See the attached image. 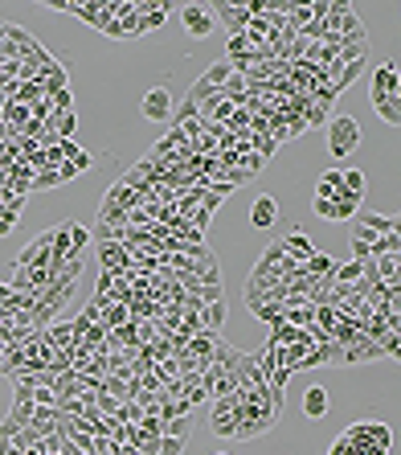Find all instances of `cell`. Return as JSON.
<instances>
[{"label": "cell", "mask_w": 401, "mask_h": 455, "mask_svg": "<svg viewBox=\"0 0 401 455\" xmlns=\"http://www.w3.org/2000/svg\"><path fill=\"white\" fill-rule=\"evenodd\" d=\"M312 316H315V308L312 304H299V308H287V324H291V328H312Z\"/></svg>", "instance_id": "cell-25"}, {"label": "cell", "mask_w": 401, "mask_h": 455, "mask_svg": "<svg viewBox=\"0 0 401 455\" xmlns=\"http://www.w3.org/2000/svg\"><path fill=\"white\" fill-rule=\"evenodd\" d=\"M17 230V214H8V209H0V238H8Z\"/></svg>", "instance_id": "cell-38"}, {"label": "cell", "mask_w": 401, "mask_h": 455, "mask_svg": "<svg viewBox=\"0 0 401 455\" xmlns=\"http://www.w3.org/2000/svg\"><path fill=\"white\" fill-rule=\"evenodd\" d=\"M373 94H401V70L398 62H385L373 70Z\"/></svg>", "instance_id": "cell-6"}, {"label": "cell", "mask_w": 401, "mask_h": 455, "mask_svg": "<svg viewBox=\"0 0 401 455\" xmlns=\"http://www.w3.org/2000/svg\"><path fill=\"white\" fill-rule=\"evenodd\" d=\"M17 263V271H29V267H49V230L37 234L29 246H21V255L12 259Z\"/></svg>", "instance_id": "cell-5"}, {"label": "cell", "mask_w": 401, "mask_h": 455, "mask_svg": "<svg viewBox=\"0 0 401 455\" xmlns=\"http://www.w3.org/2000/svg\"><path fill=\"white\" fill-rule=\"evenodd\" d=\"M87 402H82V398H57V414H70V418H82V414H87Z\"/></svg>", "instance_id": "cell-28"}, {"label": "cell", "mask_w": 401, "mask_h": 455, "mask_svg": "<svg viewBox=\"0 0 401 455\" xmlns=\"http://www.w3.org/2000/svg\"><path fill=\"white\" fill-rule=\"evenodd\" d=\"M222 341V332H197V336H188V345H184V353L188 357H201V361H209L213 357V345Z\"/></svg>", "instance_id": "cell-11"}, {"label": "cell", "mask_w": 401, "mask_h": 455, "mask_svg": "<svg viewBox=\"0 0 401 455\" xmlns=\"http://www.w3.org/2000/svg\"><path fill=\"white\" fill-rule=\"evenodd\" d=\"M98 259H103V271H115V275L127 271V250L119 242H98Z\"/></svg>", "instance_id": "cell-10"}, {"label": "cell", "mask_w": 401, "mask_h": 455, "mask_svg": "<svg viewBox=\"0 0 401 455\" xmlns=\"http://www.w3.org/2000/svg\"><path fill=\"white\" fill-rule=\"evenodd\" d=\"M57 177H62V184H66V181H74V177H78V169H74V164H70V160H66V164H62V169H57Z\"/></svg>", "instance_id": "cell-39"}, {"label": "cell", "mask_w": 401, "mask_h": 455, "mask_svg": "<svg viewBox=\"0 0 401 455\" xmlns=\"http://www.w3.org/2000/svg\"><path fill=\"white\" fill-rule=\"evenodd\" d=\"M119 455H139V452H135V447H119Z\"/></svg>", "instance_id": "cell-40"}, {"label": "cell", "mask_w": 401, "mask_h": 455, "mask_svg": "<svg viewBox=\"0 0 401 455\" xmlns=\"http://www.w3.org/2000/svg\"><path fill=\"white\" fill-rule=\"evenodd\" d=\"M160 422H164V418H160ZM164 435H168V439H188V435H193V414H188V418H168V422H164Z\"/></svg>", "instance_id": "cell-26"}, {"label": "cell", "mask_w": 401, "mask_h": 455, "mask_svg": "<svg viewBox=\"0 0 401 455\" xmlns=\"http://www.w3.org/2000/svg\"><path fill=\"white\" fill-rule=\"evenodd\" d=\"M360 279H364V263H336V275H332V283H344V287H357Z\"/></svg>", "instance_id": "cell-18"}, {"label": "cell", "mask_w": 401, "mask_h": 455, "mask_svg": "<svg viewBox=\"0 0 401 455\" xmlns=\"http://www.w3.org/2000/svg\"><path fill=\"white\" fill-rule=\"evenodd\" d=\"M312 209L319 218H328V222H340V209H336V201H323V197H312Z\"/></svg>", "instance_id": "cell-30"}, {"label": "cell", "mask_w": 401, "mask_h": 455, "mask_svg": "<svg viewBox=\"0 0 401 455\" xmlns=\"http://www.w3.org/2000/svg\"><path fill=\"white\" fill-rule=\"evenodd\" d=\"M139 111H143V119H148V123H168V119H172V111H177V103H172L168 87H152V91L143 94Z\"/></svg>", "instance_id": "cell-4"}, {"label": "cell", "mask_w": 401, "mask_h": 455, "mask_svg": "<svg viewBox=\"0 0 401 455\" xmlns=\"http://www.w3.org/2000/svg\"><path fill=\"white\" fill-rule=\"evenodd\" d=\"M336 193H340V169H328V173L315 181V197H323V201H336Z\"/></svg>", "instance_id": "cell-19"}, {"label": "cell", "mask_w": 401, "mask_h": 455, "mask_svg": "<svg viewBox=\"0 0 401 455\" xmlns=\"http://www.w3.org/2000/svg\"><path fill=\"white\" fill-rule=\"evenodd\" d=\"M193 279H197V287H213V283H222V275H217V259L209 255V259H197L193 263Z\"/></svg>", "instance_id": "cell-15"}, {"label": "cell", "mask_w": 401, "mask_h": 455, "mask_svg": "<svg viewBox=\"0 0 401 455\" xmlns=\"http://www.w3.org/2000/svg\"><path fill=\"white\" fill-rule=\"evenodd\" d=\"M373 111L385 119V128H401V94H373Z\"/></svg>", "instance_id": "cell-8"}, {"label": "cell", "mask_w": 401, "mask_h": 455, "mask_svg": "<svg viewBox=\"0 0 401 455\" xmlns=\"http://www.w3.org/2000/svg\"><path fill=\"white\" fill-rule=\"evenodd\" d=\"M360 123L353 119V115H336L332 123H328V152L336 156V160H344V156H353L360 144Z\"/></svg>", "instance_id": "cell-1"}, {"label": "cell", "mask_w": 401, "mask_h": 455, "mask_svg": "<svg viewBox=\"0 0 401 455\" xmlns=\"http://www.w3.org/2000/svg\"><path fill=\"white\" fill-rule=\"evenodd\" d=\"M340 184H344L348 193H357V197H364V189H368V181H364L360 169H340Z\"/></svg>", "instance_id": "cell-23"}, {"label": "cell", "mask_w": 401, "mask_h": 455, "mask_svg": "<svg viewBox=\"0 0 401 455\" xmlns=\"http://www.w3.org/2000/svg\"><path fill=\"white\" fill-rule=\"evenodd\" d=\"M373 271L381 283H389V287H401V267H398V255H381V259H373Z\"/></svg>", "instance_id": "cell-14"}, {"label": "cell", "mask_w": 401, "mask_h": 455, "mask_svg": "<svg viewBox=\"0 0 401 455\" xmlns=\"http://www.w3.org/2000/svg\"><path fill=\"white\" fill-rule=\"evenodd\" d=\"M139 431L160 439V435H164V422H160V414H143V418H139Z\"/></svg>", "instance_id": "cell-34"}, {"label": "cell", "mask_w": 401, "mask_h": 455, "mask_svg": "<svg viewBox=\"0 0 401 455\" xmlns=\"http://www.w3.org/2000/svg\"><path fill=\"white\" fill-rule=\"evenodd\" d=\"M250 123H254V115H250L246 107H233V115L225 119L222 128L225 132H233V136H250Z\"/></svg>", "instance_id": "cell-20"}, {"label": "cell", "mask_w": 401, "mask_h": 455, "mask_svg": "<svg viewBox=\"0 0 401 455\" xmlns=\"http://www.w3.org/2000/svg\"><path fill=\"white\" fill-rule=\"evenodd\" d=\"M225 320H229V304H225V300H213V304L201 308V324H205V332H222Z\"/></svg>", "instance_id": "cell-13"}, {"label": "cell", "mask_w": 401, "mask_h": 455, "mask_svg": "<svg viewBox=\"0 0 401 455\" xmlns=\"http://www.w3.org/2000/svg\"><path fill=\"white\" fill-rule=\"evenodd\" d=\"M308 275H315V279H332V275H336V259H328V255L315 250L312 259H308Z\"/></svg>", "instance_id": "cell-22"}, {"label": "cell", "mask_w": 401, "mask_h": 455, "mask_svg": "<svg viewBox=\"0 0 401 455\" xmlns=\"http://www.w3.org/2000/svg\"><path fill=\"white\" fill-rule=\"evenodd\" d=\"M139 418H143V406H139V402H119V410H115V422L139 427Z\"/></svg>", "instance_id": "cell-27"}, {"label": "cell", "mask_w": 401, "mask_h": 455, "mask_svg": "<svg viewBox=\"0 0 401 455\" xmlns=\"http://www.w3.org/2000/svg\"><path fill=\"white\" fill-rule=\"evenodd\" d=\"M33 406H57V394L49 386H33Z\"/></svg>", "instance_id": "cell-35"}, {"label": "cell", "mask_w": 401, "mask_h": 455, "mask_svg": "<svg viewBox=\"0 0 401 455\" xmlns=\"http://www.w3.org/2000/svg\"><path fill=\"white\" fill-rule=\"evenodd\" d=\"M381 353L393 361V357H401V332H385L381 336Z\"/></svg>", "instance_id": "cell-32"}, {"label": "cell", "mask_w": 401, "mask_h": 455, "mask_svg": "<svg viewBox=\"0 0 401 455\" xmlns=\"http://www.w3.org/2000/svg\"><path fill=\"white\" fill-rule=\"evenodd\" d=\"M250 4H225L222 8V21H225V33L229 37H238V33H246V25H250Z\"/></svg>", "instance_id": "cell-9"}, {"label": "cell", "mask_w": 401, "mask_h": 455, "mask_svg": "<svg viewBox=\"0 0 401 455\" xmlns=\"http://www.w3.org/2000/svg\"><path fill=\"white\" fill-rule=\"evenodd\" d=\"M348 238H353V242H360V246H373V238H377V234H373L368 226H360L357 218H353V234H348Z\"/></svg>", "instance_id": "cell-36"}, {"label": "cell", "mask_w": 401, "mask_h": 455, "mask_svg": "<svg viewBox=\"0 0 401 455\" xmlns=\"http://www.w3.org/2000/svg\"><path fill=\"white\" fill-rule=\"evenodd\" d=\"M254 316L267 320V324H278V320H283V304H258V308H254Z\"/></svg>", "instance_id": "cell-33"}, {"label": "cell", "mask_w": 401, "mask_h": 455, "mask_svg": "<svg viewBox=\"0 0 401 455\" xmlns=\"http://www.w3.org/2000/svg\"><path fill=\"white\" fill-rule=\"evenodd\" d=\"M111 308V295H103V291H94V300L87 304V312L82 316H90V320H103V312Z\"/></svg>", "instance_id": "cell-29"}, {"label": "cell", "mask_w": 401, "mask_h": 455, "mask_svg": "<svg viewBox=\"0 0 401 455\" xmlns=\"http://www.w3.org/2000/svg\"><path fill=\"white\" fill-rule=\"evenodd\" d=\"M87 246H90V230L82 226V222H70V259L82 255Z\"/></svg>", "instance_id": "cell-24"}, {"label": "cell", "mask_w": 401, "mask_h": 455, "mask_svg": "<svg viewBox=\"0 0 401 455\" xmlns=\"http://www.w3.org/2000/svg\"><path fill=\"white\" fill-rule=\"evenodd\" d=\"M222 455H225V452H222Z\"/></svg>", "instance_id": "cell-41"}, {"label": "cell", "mask_w": 401, "mask_h": 455, "mask_svg": "<svg viewBox=\"0 0 401 455\" xmlns=\"http://www.w3.org/2000/svg\"><path fill=\"white\" fill-rule=\"evenodd\" d=\"M360 226H368L377 238H385V234H398V218H385V214H357Z\"/></svg>", "instance_id": "cell-17"}, {"label": "cell", "mask_w": 401, "mask_h": 455, "mask_svg": "<svg viewBox=\"0 0 401 455\" xmlns=\"http://www.w3.org/2000/svg\"><path fill=\"white\" fill-rule=\"evenodd\" d=\"M328 406H332V402H328V390H323V386H308V390H303V414H308V418H323Z\"/></svg>", "instance_id": "cell-12"}, {"label": "cell", "mask_w": 401, "mask_h": 455, "mask_svg": "<svg viewBox=\"0 0 401 455\" xmlns=\"http://www.w3.org/2000/svg\"><path fill=\"white\" fill-rule=\"evenodd\" d=\"M180 452H184V439H168V435L160 439V455H180Z\"/></svg>", "instance_id": "cell-37"}, {"label": "cell", "mask_w": 401, "mask_h": 455, "mask_svg": "<svg viewBox=\"0 0 401 455\" xmlns=\"http://www.w3.org/2000/svg\"><path fill=\"white\" fill-rule=\"evenodd\" d=\"M188 414H193V406H188L184 398H164V394H160V418H164V422H168V418H188Z\"/></svg>", "instance_id": "cell-21"}, {"label": "cell", "mask_w": 401, "mask_h": 455, "mask_svg": "<svg viewBox=\"0 0 401 455\" xmlns=\"http://www.w3.org/2000/svg\"><path fill=\"white\" fill-rule=\"evenodd\" d=\"M238 394H225V398H213V414H209V431L217 439H233L238 431Z\"/></svg>", "instance_id": "cell-2"}, {"label": "cell", "mask_w": 401, "mask_h": 455, "mask_svg": "<svg viewBox=\"0 0 401 455\" xmlns=\"http://www.w3.org/2000/svg\"><path fill=\"white\" fill-rule=\"evenodd\" d=\"M180 21H184V33L197 37V42L217 29V12L205 8V4H180Z\"/></svg>", "instance_id": "cell-3"}, {"label": "cell", "mask_w": 401, "mask_h": 455, "mask_svg": "<svg viewBox=\"0 0 401 455\" xmlns=\"http://www.w3.org/2000/svg\"><path fill=\"white\" fill-rule=\"evenodd\" d=\"M62 177H57V169H45V173H33V193L37 189H57Z\"/></svg>", "instance_id": "cell-31"}, {"label": "cell", "mask_w": 401, "mask_h": 455, "mask_svg": "<svg viewBox=\"0 0 401 455\" xmlns=\"http://www.w3.org/2000/svg\"><path fill=\"white\" fill-rule=\"evenodd\" d=\"M233 74H238V70H233V62H229V58H217V62H213V66H209L201 78H205L209 87H217V91H222V87L229 83V78H233Z\"/></svg>", "instance_id": "cell-16"}, {"label": "cell", "mask_w": 401, "mask_h": 455, "mask_svg": "<svg viewBox=\"0 0 401 455\" xmlns=\"http://www.w3.org/2000/svg\"><path fill=\"white\" fill-rule=\"evenodd\" d=\"M274 222H278V201H274L270 193H262V197L250 205V226L254 230H270Z\"/></svg>", "instance_id": "cell-7"}]
</instances>
